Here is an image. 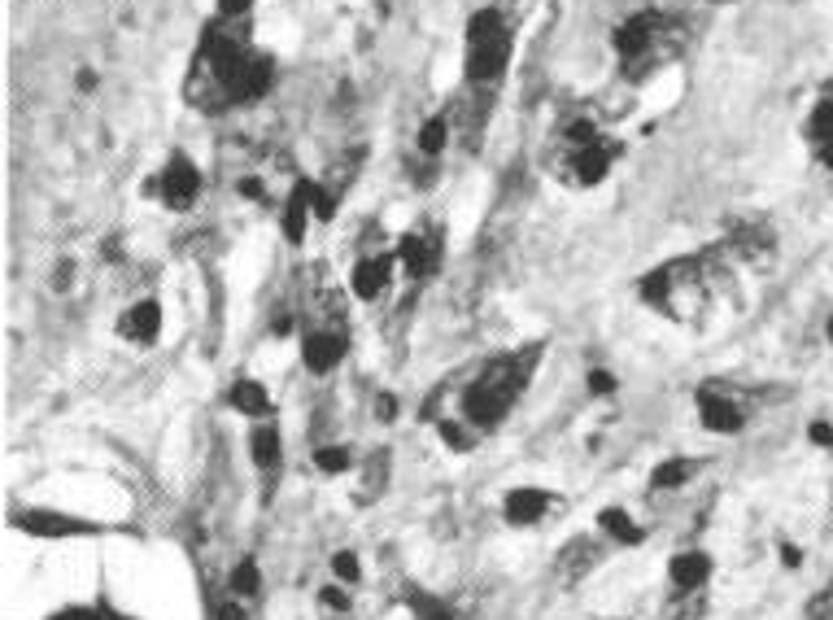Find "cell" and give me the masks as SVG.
I'll return each instance as SVG.
<instances>
[{
  "label": "cell",
  "mask_w": 833,
  "mask_h": 620,
  "mask_svg": "<svg viewBox=\"0 0 833 620\" xmlns=\"http://www.w3.org/2000/svg\"><path fill=\"white\" fill-rule=\"evenodd\" d=\"M101 616H105V620H136V616L118 612V607H114V603H105V599H101Z\"/></svg>",
  "instance_id": "cell-39"
},
{
  "label": "cell",
  "mask_w": 833,
  "mask_h": 620,
  "mask_svg": "<svg viewBox=\"0 0 833 620\" xmlns=\"http://www.w3.org/2000/svg\"><path fill=\"white\" fill-rule=\"evenodd\" d=\"M332 572H336V581H345V586H358V581H362V564H358L354 551H336L332 555Z\"/></svg>",
  "instance_id": "cell-28"
},
{
  "label": "cell",
  "mask_w": 833,
  "mask_h": 620,
  "mask_svg": "<svg viewBox=\"0 0 833 620\" xmlns=\"http://www.w3.org/2000/svg\"><path fill=\"white\" fill-rule=\"evenodd\" d=\"M227 402L240 411V415H249L253 424L258 420H271V393L262 380H249V376H240L232 389H227Z\"/></svg>",
  "instance_id": "cell-21"
},
{
  "label": "cell",
  "mask_w": 833,
  "mask_h": 620,
  "mask_svg": "<svg viewBox=\"0 0 833 620\" xmlns=\"http://www.w3.org/2000/svg\"><path fill=\"white\" fill-rule=\"evenodd\" d=\"M515 57V27L498 5H480L467 18V35H463V83L480 97H493L498 83L506 79Z\"/></svg>",
  "instance_id": "cell-4"
},
{
  "label": "cell",
  "mask_w": 833,
  "mask_h": 620,
  "mask_svg": "<svg viewBox=\"0 0 833 620\" xmlns=\"http://www.w3.org/2000/svg\"><path fill=\"white\" fill-rule=\"evenodd\" d=\"M550 507H554V494L537 490V485H515V490L502 498V516H506V524H515V529L541 524L550 516Z\"/></svg>",
  "instance_id": "cell-17"
},
{
  "label": "cell",
  "mask_w": 833,
  "mask_h": 620,
  "mask_svg": "<svg viewBox=\"0 0 833 620\" xmlns=\"http://www.w3.org/2000/svg\"><path fill=\"white\" fill-rule=\"evenodd\" d=\"M698 472H703L698 459H663L659 468L650 472V485H655V490H685Z\"/></svg>",
  "instance_id": "cell-23"
},
{
  "label": "cell",
  "mask_w": 833,
  "mask_h": 620,
  "mask_svg": "<svg viewBox=\"0 0 833 620\" xmlns=\"http://www.w3.org/2000/svg\"><path fill=\"white\" fill-rule=\"evenodd\" d=\"M397 267H402L406 280L424 284L441 271V258H445V232L437 223H424V228H406L397 236Z\"/></svg>",
  "instance_id": "cell-7"
},
{
  "label": "cell",
  "mask_w": 833,
  "mask_h": 620,
  "mask_svg": "<svg viewBox=\"0 0 833 620\" xmlns=\"http://www.w3.org/2000/svg\"><path fill=\"white\" fill-rule=\"evenodd\" d=\"M807 441L820 446V450H833V424L829 420H812V424H807Z\"/></svg>",
  "instance_id": "cell-35"
},
{
  "label": "cell",
  "mask_w": 833,
  "mask_h": 620,
  "mask_svg": "<svg viewBox=\"0 0 833 620\" xmlns=\"http://www.w3.org/2000/svg\"><path fill=\"white\" fill-rule=\"evenodd\" d=\"M214 620H249V612L240 607V599H227V603L214 607Z\"/></svg>",
  "instance_id": "cell-37"
},
{
  "label": "cell",
  "mask_w": 833,
  "mask_h": 620,
  "mask_svg": "<svg viewBox=\"0 0 833 620\" xmlns=\"http://www.w3.org/2000/svg\"><path fill=\"white\" fill-rule=\"evenodd\" d=\"M681 44H685L681 18H672L668 9H655V5L633 9V14H624L611 27L615 62H620V75L629 83H642L655 70H663L681 53Z\"/></svg>",
  "instance_id": "cell-2"
},
{
  "label": "cell",
  "mask_w": 833,
  "mask_h": 620,
  "mask_svg": "<svg viewBox=\"0 0 833 620\" xmlns=\"http://www.w3.org/2000/svg\"><path fill=\"white\" fill-rule=\"evenodd\" d=\"M262 590V572L253 559H240V564L232 568V594L236 599H253V594Z\"/></svg>",
  "instance_id": "cell-27"
},
{
  "label": "cell",
  "mask_w": 833,
  "mask_h": 620,
  "mask_svg": "<svg viewBox=\"0 0 833 620\" xmlns=\"http://www.w3.org/2000/svg\"><path fill=\"white\" fill-rule=\"evenodd\" d=\"M362 481H367V494H384V481H389V455H371Z\"/></svg>",
  "instance_id": "cell-30"
},
{
  "label": "cell",
  "mask_w": 833,
  "mask_h": 620,
  "mask_svg": "<svg viewBox=\"0 0 833 620\" xmlns=\"http://www.w3.org/2000/svg\"><path fill=\"white\" fill-rule=\"evenodd\" d=\"M825 337H829V345H833V315H829V324H825Z\"/></svg>",
  "instance_id": "cell-41"
},
{
  "label": "cell",
  "mask_w": 833,
  "mask_h": 620,
  "mask_svg": "<svg viewBox=\"0 0 833 620\" xmlns=\"http://www.w3.org/2000/svg\"><path fill=\"white\" fill-rule=\"evenodd\" d=\"M315 468L323 476H345L354 468V446H341V441H328V446L315 450Z\"/></svg>",
  "instance_id": "cell-25"
},
{
  "label": "cell",
  "mask_w": 833,
  "mask_h": 620,
  "mask_svg": "<svg viewBox=\"0 0 833 620\" xmlns=\"http://www.w3.org/2000/svg\"><path fill=\"white\" fill-rule=\"evenodd\" d=\"M310 175H297L293 188L284 193L280 201V232H284V241L288 245H306V236H310V223H315V206H310Z\"/></svg>",
  "instance_id": "cell-15"
},
{
  "label": "cell",
  "mask_w": 833,
  "mask_h": 620,
  "mask_svg": "<svg viewBox=\"0 0 833 620\" xmlns=\"http://www.w3.org/2000/svg\"><path fill=\"white\" fill-rule=\"evenodd\" d=\"M724 258H742V262H768L777 254V232H772V223L764 219H746V223H733V232L720 241Z\"/></svg>",
  "instance_id": "cell-12"
},
{
  "label": "cell",
  "mask_w": 833,
  "mask_h": 620,
  "mask_svg": "<svg viewBox=\"0 0 833 620\" xmlns=\"http://www.w3.org/2000/svg\"><path fill=\"white\" fill-rule=\"evenodd\" d=\"M598 533H602L607 542H615V546H642V542H646L642 524H637L624 507H607V511H598Z\"/></svg>",
  "instance_id": "cell-22"
},
{
  "label": "cell",
  "mask_w": 833,
  "mask_h": 620,
  "mask_svg": "<svg viewBox=\"0 0 833 620\" xmlns=\"http://www.w3.org/2000/svg\"><path fill=\"white\" fill-rule=\"evenodd\" d=\"M668 581L681 594H694L711 581V555L707 551H676L668 559Z\"/></svg>",
  "instance_id": "cell-19"
},
{
  "label": "cell",
  "mask_w": 833,
  "mask_h": 620,
  "mask_svg": "<svg viewBox=\"0 0 833 620\" xmlns=\"http://www.w3.org/2000/svg\"><path fill=\"white\" fill-rule=\"evenodd\" d=\"M781 564H786V568H803V551L794 542H781Z\"/></svg>",
  "instance_id": "cell-38"
},
{
  "label": "cell",
  "mask_w": 833,
  "mask_h": 620,
  "mask_svg": "<svg viewBox=\"0 0 833 620\" xmlns=\"http://www.w3.org/2000/svg\"><path fill=\"white\" fill-rule=\"evenodd\" d=\"M585 389L594 393V398H611V393H615V376L607 372V367H589V376H585Z\"/></svg>",
  "instance_id": "cell-31"
},
{
  "label": "cell",
  "mask_w": 833,
  "mask_h": 620,
  "mask_svg": "<svg viewBox=\"0 0 833 620\" xmlns=\"http://www.w3.org/2000/svg\"><path fill=\"white\" fill-rule=\"evenodd\" d=\"M153 193H158V201L171 214H188L205 193V171L188 158L184 149H171L166 162H162V171H158V180H153Z\"/></svg>",
  "instance_id": "cell-6"
},
{
  "label": "cell",
  "mask_w": 833,
  "mask_h": 620,
  "mask_svg": "<svg viewBox=\"0 0 833 620\" xmlns=\"http://www.w3.org/2000/svg\"><path fill=\"white\" fill-rule=\"evenodd\" d=\"M541 345H524V350L498 354L476 372V380L463 389V402H458V415L476 428V433H493L502 428V420L511 415V407L524 398L528 380L537 372Z\"/></svg>",
  "instance_id": "cell-1"
},
{
  "label": "cell",
  "mask_w": 833,
  "mask_h": 620,
  "mask_svg": "<svg viewBox=\"0 0 833 620\" xmlns=\"http://www.w3.org/2000/svg\"><path fill=\"white\" fill-rule=\"evenodd\" d=\"M376 420L380 424H393L397 420V398H393V393H376Z\"/></svg>",
  "instance_id": "cell-36"
},
{
  "label": "cell",
  "mask_w": 833,
  "mask_h": 620,
  "mask_svg": "<svg viewBox=\"0 0 833 620\" xmlns=\"http://www.w3.org/2000/svg\"><path fill=\"white\" fill-rule=\"evenodd\" d=\"M437 433H441V441L454 450V455H467V450L476 446V437H480L476 428L463 420V415H450V420H437Z\"/></svg>",
  "instance_id": "cell-24"
},
{
  "label": "cell",
  "mask_w": 833,
  "mask_h": 620,
  "mask_svg": "<svg viewBox=\"0 0 833 620\" xmlns=\"http://www.w3.org/2000/svg\"><path fill=\"white\" fill-rule=\"evenodd\" d=\"M319 603L328 607V612H349V607H354V599H349V590H341V586H323L319 590Z\"/></svg>",
  "instance_id": "cell-32"
},
{
  "label": "cell",
  "mask_w": 833,
  "mask_h": 620,
  "mask_svg": "<svg viewBox=\"0 0 833 620\" xmlns=\"http://www.w3.org/2000/svg\"><path fill=\"white\" fill-rule=\"evenodd\" d=\"M393 271H397V254L371 249V254H362L354 262V271H349V289H354L358 302H380V297L393 289Z\"/></svg>",
  "instance_id": "cell-13"
},
{
  "label": "cell",
  "mask_w": 833,
  "mask_h": 620,
  "mask_svg": "<svg viewBox=\"0 0 833 620\" xmlns=\"http://www.w3.org/2000/svg\"><path fill=\"white\" fill-rule=\"evenodd\" d=\"M48 620H105L101 616V603H75V607H62V612H53Z\"/></svg>",
  "instance_id": "cell-33"
},
{
  "label": "cell",
  "mask_w": 833,
  "mask_h": 620,
  "mask_svg": "<svg viewBox=\"0 0 833 620\" xmlns=\"http://www.w3.org/2000/svg\"><path fill=\"white\" fill-rule=\"evenodd\" d=\"M602 559H607V542L602 538H589V533L585 538H572L554 555V581H559V586H581Z\"/></svg>",
  "instance_id": "cell-14"
},
{
  "label": "cell",
  "mask_w": 833,
  "mask_h": 620,
  "mask_svg": "<svg viewBox=\"0 0 833 620\" xmlns=\"http://www.w3.org/2000/svg\"><path fill=\"white\" fill-rule=\"evenodd\" d=\"M450 140H454V110H450V105H441V110H432L424 123H419L415 153L424 162H441V153L450 149Z\"/></svg>",
  "instance_id": "cell-18"
},
{
  "label": "cell",
  "mask_w": 833,
  "mask_h": 620,
  "mask_svg": "<svg viewBox=\"0 0 833 620\" xmlns=\"http://www.w3.org/2000/svg\"><path fill=\"white\" fill-rule=\"evenodd\" d=\"M118 337H123L127 345L149 350V345L162 337V302L158 297H140V302H131L123 315H118Z\"/></svg>",
  "instance_id": "cell-16"
},
{
  "label": "cell",
  "mask_w": 833,
  "mask_h": 620,
  "mask_svg": "<svg viewBox=\"0 0 833 620\" xmlns=\"http://www.w3.org/2000/svg\"><path fill=\"white\" fill-rule=\"evenodd\" d=\"M345 354H349V332L341 324L310 328L306 337H301V363H306V372H315V376L336 372V367L345 363Z\"/></svg>",
  "instance_id": "cell-11"
},
{
  "label": "cell",
  "mask_w": 833,
  "mask_h": 620,
  "mask_svg": "<svg viewBox=\"0 0 833 620\" xmlns=\"http://www.w3.org/2000/svg\"><path fill=\"white\" fill-rule=\"evenodd\" d=\"M280 450H284V437H280V428H275V420H258V424H253V433H249V459H253V468H258L262 476H271L275 468H280Z\"/></svg>",
  "instance_id": "cell-20"
},
{
  "label": "cell",
  "mask_w": 833,
  "mask_h": 620,
  "mask_svg": "<svg viewBox=\"0 0 833 620\" xmlns=\"http://www.w3.org/2000/svg\"><path fill=\"white\" fill-rule=\"evenodd\" d=\"M406 607L415 612V620H458L450 603L432 599V594H424V590H410L406 594Z\"/></svg>",
  "instance_id": "cell-26"
},
{
  "label": "cell",
  "mask_w": 833,
  "mask_h": 620,
  "mask_svg": "<svg viewBox=\"0 0 833 620\" xmlns=\"http://www.w3.org/2000/svg\"><path fill=\"white\" fill-rule=\"evenodd\" d=\"M720 249H703V254H681L668 258L659 267H650L642 280H637V297L663 319H694L707 302V284H711V267H716Z\"/></svg>",
  "instance_id": "cell-3"
},
{
  "label": "cell",
  "mask_w": 833,
  "mask_h": 620,
  "mask_svg": "<svg viewBox=\"0 0 833 620\" xmlns=\"http://www.w3.org/2000/svg\"><path fill=\"white\" fill-rule=\"evenodd\" d=\"M9 524H14L18 533H31V538H92V533H101V524H96V520L66 516V511H44V507L14 511Z\"/></svg>",
  "instance_id": "cell-10"
},
{
  "label": "cell",
  "mask_w": 833,
  "mask_h": 620,
  "mask_svg": "<svg viewBox=\"0 0 833 620\" xmlns=\"http://www.w3.org/2000/svg\"><path fill=\"white\" fill-rule=\"evenodd\" d=\"M799 140L803 149L812 153V162L825 175H833V79L820 83V92L807 105L803 123H799Z\"/></svg>",
  "instance_id": "cell-8"
},
{
  "label": "cell",
  "mask_w": 833,
  "mask_h": 620,
  "mask_svg": "<svg viewBox=\"0 0 833 620\" xmlns=\"http://www.w3.org/2000/svg\"><path fill=\"white\" fill-rule=\"evenodd\" d=\"M79 88H83V92H92V88H96V75H92V70H83V75H79Z\"/></svg>",
  "instance_id": "cell-40"
},
{
  "label": "cell",
  "mask_w": 833,
  "mask_h": 620,
  "mask_svg": "<svg viewBox=\"0 0 833 620\" xmlns=\"http://www.w3.org/2000/svg\"><path fill=\"white\" fill-rule=\"evenodd\" d=\"M807 620H833V586H825L807 603Z\"/></svg>",
  "instance_id": "cell-34"
},
{
  "label": "cell",
  "mask_w": 833,
  "mask_h": 620,
  "mask_svg": "<svg viewBox=\"0 0 833 620\" xmlns=\"http://www.w3.org/2000/svg\"><path fill=\"white\" fill-rule=\"evenodd\" d=\"M253 5H258V0H214V18H227V22H249Z\"/></svg>",
  "instance_id": "cell-29"
},
{
  "label": "cell",
  "mask_w": 833,
  "mask_h": 620,
  "mask_svg": "<svg viewBox=\"0 0 833 620\" xmlns=\"http://www.w3.org/2000/svg\"><path fill=\"white\" fill-rule=\"evenodd\" d=\"M694 407H698V424L707 428V433H720V437H733L746 428V411L742 402L729 393V385H720V380H703L694 393Z\"/></svg>",
  "instance_id": "cell-9"
},
{
  "label": "cell",
  "mask_w": 833,
  "mask_h": 620,
  "mask_svg": "<svg viewBox=\"0 0 833 620\" xmlns=\"http://www.w3.org/2000/svg\"><path fill=\"white\" fill-rule=\"evenodd\" d=\"M620 158H624V140H611L607 131H602L589 145H559L554 175H559L567 188H598V184H607V175L615 171Z\"/></svg>",
  "instance_id": "cell-5"
}]
</instances>
